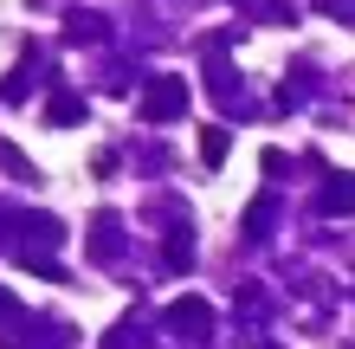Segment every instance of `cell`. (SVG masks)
Segmentation results:
<instances>
[{
  "mask_svg": "<svg viewBox=\"0 0 355 349\" xmlns=\"http://www.w3.org/2000/svg\"><path fill=\"white\" fill-rule=\"evenodd\" d=\"M323 207H329V214L355 207V181H349V175H343V181H329V188H323Z\"/></svg>",
  "mask_w": 355,
  "mask_h": 349,
  "instance_id": "2",
  "label": "cell"
},
{
  "mask_svg": "<svg viewBox=\"0 0 355 349\" xmlns=\"http://www.w3.org/2000/svg\"><path fill=\"white\" fill-rule=\"evenodd\" d=\"M7 311H13V298H7V291H0V317H7Z\"/></svg>",
  "mask_w": 355,
  "mask_h": 349,
  "instance_id": "5",
  "label": "cell"
},
{
  "mask_svg": "<svg viewBox=\"0 0 355 349\" xmlns=\"http://www.w3.org/2000/svg\"><path fill=\"white\" fill-rule=\"evenodd\" d=\"M181 104H187V85H181V78H155V85L142 91V117H149V123H162V117H175Z\"/></svg>",
  "mask_w": 355,
  "mask_h": 349,
  "instance_id": "1",
  "label": "cell"
},
{
  "mask_svg": "<svg viewBox=\"0 0 355 349\" xmlns=\"http://www.w3.org/2000/svg\"><path fill=\"white\" fill-rule=\"evenodd\" d=\"M200 155H207V162H220V155H226V136H220V130H207V136H200Z\"/></svg>",
  "mask_w": 355,
  "mask_h": 349,
  "instance_id": "4",
  "label": "cell"
},
{
  "mask_svg": "<svg viewBox=\"0 0 355 349\" xmlns=\"http://www.w3.org/2000/svg\"><path fill=\"white\" fill-rule=\"evenodd\" d=\"M175 323H187V330H200V323H207V304H200V298H181V304H175Z\"/></svg>",
  "mask_w": 355,
  "mask_h": 349,
  "instance_id": "3",
  "label": "cell"
}]
</instances>
